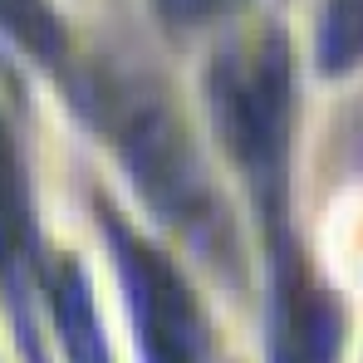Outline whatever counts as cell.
<instances>
[{
  "label": "cell",
  "instance_id": "obj_3",
  "mask_svg": "<svg viewBox=\"0 0 363 363\" xmlns=\"http://www.w3.org/2000/svg\"><path fill=\"white\" fill-rule=\"evenodd\" d=\"M216 113L226 128V143L236 147L245 172L270 191L285 162V128H290V74L285 55L265 50L245 69L216 74Z\"/></svg>",
  "mask_w": 363,
  "mask_h": 363
},
{
  "label": "cell",
  "instance_id": "obj_6",
  "mask_svg": "<svg viewBox=\"0 0 363 363\" xmlns=\"http://www.w3.org/2000/svg\"><path fill=\"white\" fill-rule=\"evenodd\" d=\"M50 304H55V319H60L69 363H113L104 324H99V309H94V295H89V285H84L74 260H64L50 275Z\"/></svg>",
  "mask_w": 363,
  "mask_h": 363
},
{
  "label": "cell",
  "instance_id": "obj_9",
  "mask_svg": "<svg viewBox=\"0 0 363 363\" xmlns=\"http://www.w3.org/2000/svg\"><path fill=\"white\" fill-rule=\"evenodd\" d=\"M157 5H162L167 20H177V25H196V20H206V10H211L216 0H157Z\"/></svg>",
  "mask_w": 363,
  "mask_h": 363
},
{
  "label": "cell",
  "instance_id": "obj_5",
  "mask_svg": "<svg viewBox=\"0 0 363 363\" xmlns=\"http://www.w3.org/2000/svg\"><path fill=\"white\" fill-rule=\"evenodd\" d=\"M30 270H35V211H30V186L20 152L0 123V285L10 304L25 319V295H30ZM25 339H30V359H35V334L25 319Z\"/></svg>",
  "mask_w": 363,
  "mask_h": 363
},
{
  "label": "cell",
  "instance_id": "obj_8",
  "mask_svg": "<svg viewBox=\"0 0 363 363\" xmlns=\"http://www.w3.org/2000/svg\"><path fill=\"white\" fill-rule=\"evenodd\" d=\"M359 55H363V0H334L324 15L319 60H324V69H344Z\"/></svg>",
  "mask_w": 363,
  "mask_h": 363
},
{
  "label": "cell",
  "instance_id": "obj_2",
  "mask_svg": "<svg viewBox=\"0 0 363 363\" xmlns=\"http://www.w3.org/2000/svg\"><path fill=\"white\" fill-rule=\"evenodd\" d=\"M108 241L143 339V363H206V329L182 275L113 216H108Z\"/></svg>",
  "mask_w": 363,
  "mask_h": 363
},
{
  "label": "cell",
  "instance_id": "obj_7",
  "mask_svg": "<svg viewBox=\"0 0 363 363\" xmlns=\"http://www.w3.org/2000/svg\"><path fill=\"white\" fill-rule=\"evenodd\" d=\"M0 30H5L10 40H20L40 64H60L64 55H69L60 15H55L45 0H0Z\"/></svg>",
  "mask_w": 363,
  "mask_h": 363
},
{
  "label": "cell",
  "instance_id": "obj_4",
  "mask_svg": "<svg viewBox=\"0 0 363 363\" xmlns=\"http://www.w3.org/2000/svg\"><path fill=\"white\" fill-rule=\"evenodd\" d=\"M275 363H334L339 349V314L324 300L295 260H280L275 275Z\"/></svg>",
  "mask_w": 363,
  "mask_h": 363
},
{
  "label": "cell",
  "instance_id": "obj_1",
  "mask_svg": "<svg viewBox=\"0 0 363 363\" xmlns=\"http://www.w3.org/2000/svg\"><path fill=\"white\" fill-rule=\"evenodd\" d=\"M74 99L89 108L99 133L118 147V157L138 177L143 196L167 221H177L186 236L211 241L216 201H211V186H206L196 157H191V143L182 138L162 94L152 84H143L138 74H108L104 69V74H89L74 89Z\"/></svg>",
  "mask_w": 363,
  "mask_h": 363
}]
</instances>
